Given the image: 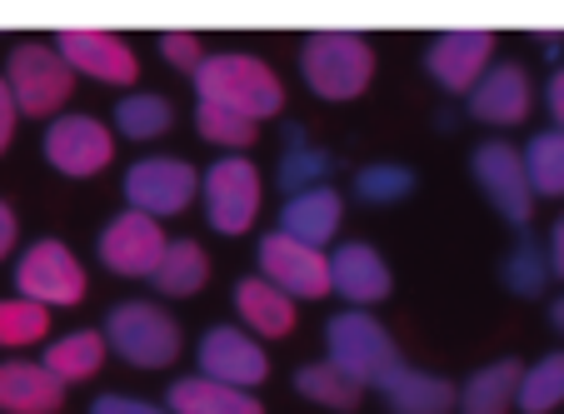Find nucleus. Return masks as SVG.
Returning a JSON list of instances; mask_svg holds the SVG:
<instances>
[{"mask_svg": "<svg viewBox=\"0 0 564 414\" xmlns=\"http://www.w3.org/2000/svg\"><path fill=\"white\" fill-rule=\"evenodd\" d=\"M355 190L370 205H390L415 190V171H410V165H394V160H380V165H365V171L355 175Z\"/></svg>", "mask_w": 564, "mask_h": 414, "instance_id": "obj_33", "label": "nucleus"}, {"mask_svg": "<svg viewBox=\"0 0 564 414\" xmlns=\"http://www.w3.org/2000/svg\"><path fill=\"white\" fill-rule=\"evenodd\" d=\"M330 171H335V160L325 155V150H310L300 135H290V155L280 160V190L285 195L315 190V185H325Z\"/></svg>", "mask_w": 564, "mask_h": 414, "instance_id": "obj_32", "label": "nucleus"}, {"mask_svg": "<svg viewBox=\"0 0 564 414\" xmlns=\"http://www.w3.org/2000/svg\"><path fill=\"white\" fill-rule=\"evenodd\" d=\"M520 414H550L564 404V350L544 355V360H534L530 370H524L520 380Z\"/></svg>", "mask_w": 564, "mask_h": 414, "instance_id": "obj_27", "label": "nucleus"}, {"mask_svg": "<svg viewBox=\"0 0 564 414\" xmlns=\"http://www.w3.org/2000/svg\"><path fill=\"white\" fill-rule=\"evenodd\" d=\"M65 404V384L45 364L6 360L0 364V410L6 414H55Z\"/></svg>", "mask_w": 564, "mask_h": 414, "instance_id": "obj_18", "label": "nucleus"}, {"mask_svg": "<svg viewBox=\"0 0 564 414\" xmlns=\"http://www.w3.org/2000/svg\"><path fill=\"white\" fill-rule=\"evenodd\" d=\"M51 329V309L35 305V299H0V345L6 350H21V345H35L45 340Z\"/></svg>", "mask_w": 564, "mask_h": 414, "instance_id": "obj_31", "label": "nucleus"}, {"mask_svg": "<svg viewBox=\"0 0 564 414\" xmlns=\"http://www.w3.org/2000/svg\"><path fill=\"white\" fill-rule=\"evenodd\" d=\"M256 260H260V275H265L270 285L285 290L290 299H319L335 290L330 285V255L315 250V244L290 240L285 230H270L265 240H260Z\"/></svg>", "mask_w": 564, "mask_h": 414, "instance_id": "obj_8", "label": "nucleus"}, {"mask_svg": "<svg viewBox=\"0 0 564 414\" xmlns=\"http://www.w3.org/2000/svg\"><path fill=\"white\" fill-rule=\"evenodd\" d=\"M205 190V220L220 235H246L260 215V171L240 155L215 160L200 181Z\"/></svg>", "mask_w": 564, "mask_h": 414, "instance_id": "obj_7", "label": "nucleus"}, {"mask_svg": "<svg viewBox=\"0 0 564 414\" xmlns=\"http://www.w3.org/2000/svg\"><path fill=\"white\" fill-rule=\"evenodd\" d=\"M195 130H200V140L225 145V150H246V145H256V135H260L256 120H246L240 110L210 106V100H195Z\"/></svg>", "mask_w": 564, "mask_h": 414, "instance_id": "obj_30", "label": "nucleus"}, {"mask_svg": "<svg viewBox=\"0 0 564 414\" xmlns=\"http://www.w3.org/2000/svg\"><path fill=\"white\" fill-rule=\"evenodd\" d=\"M96 250H100V260H106V270H116V275L150 280L160 270V260H165V250H171V240H165L155 215L120 210L116 220L100 230Z\"/></svg>", "mask_w": 564, "mask_h": 414, "instance_id": "obj_10", "label": "nucleus"}, {"mask_svg": "<svg viewBox=\"0 0 564 414\" xmlns=\"http://www.w3.org/2000/svg\"><path fill=\"white\" fill-rule=\"evenodd\" d=\"M330 285H335V295H345L355 309L380 305V299L390 295V265L380 260L375 244L350 240L330 255Z\"/></svg>", "mask_w": 564, "mask_h": 414, "instance_id": "obj_17", "label": "nucleus"}, {"mask_svg": "<svg viewBox=\"0 0 564 414\" xmlns=\"http://www.w3.org/2000/svg\"><path fill=\"white\" fill-rule=\"evenodd\" d=\"M235 309H240V319H246L256 335H265V340H285L290 329H295V299L280 285H270L265 275H250L235 285Z\"/></svg>", "mask_w": 564, "mask_h": 414, "instance_id": "obj_21", "label": "nucleus"}, {"mask_svg": "<svg viewBox=\"0 0 564 414\" xmlns=\"http://www.w3.org/2000/svg\"><path fill=\"white\" fill-rule=\"evenodd\" d=\"M195 100L210 106L240 110L246 120H270L285 110V86L260 55H240V51H220L195 70Z\"/></svg>", "mask_w": 564, "mask_h": 414, "instance_id": "obj_1", "label": "nucleus"}, {"mask_svg": "<svg viewBox=\"0 0 564 414\" xmlns=\"http://www.w3.org/2000/svg\"><path fill=\"white\" fill-rule=\"evenodd\" d=\"M160 55L175 65V70H200L210 55H205V45H200V35H191V31H165L160 35Z\"/></svg>", "mask_w": 564, "mask_h": 414, "instance_id": "obj_35", "label": "nucleus"}, {"mask_svg": "<svg viewBox=\"0 0 564 414\" xmlns=\"http://www.w3.org/2000/svg\"><path fill=\"white\" fill-rule=\"evenodd\" d=\"M380 394H384V410L390 414H455L459 410L455 384L440 380V374L410 370V364H400V370L380 384Z\"/></svg>", "mask_w": 564, "mask_h": 414, "instance_id": "obj_20", "label": "nucleus"}, {"mask_svg": "<svg viewBox=\"0 0 564 414\" xmlns=\"http://www.w3.org/2000/svg\"><path fill=\"white\" fill-rule=\"evenodd\" d=\"M524 171H530V190L544 200L564 195V130H540L524 145Z\"/></svg>", "mask_w": 564, "mask_h": 414, "instance_id": "obj_26", "label": "nucleus"}, {"mask_svg": "<svg viewBox=\"0 0 564 414\" xmlns=\"http://www.w3.org/2000/svg\"><path fill=\"white\" fill-rule=\"evenodd\" d=\"M469 171H475L479 190L495 200V210L510 225H530L534 215V190H530V171H524V155L510 140H485V145L469 155Z\"/></svg>", "mask_w": 564, "mask_h": 414, "instance_id": "obj_11", "label": "nucleus"}, {"mask_svg": "<svg viewBox=\"0 0 564 414\" xmlns=\"http://www.w3.org/2000/svg\"><path fill=\"white\" fill-rule=\"evenodd\" d=\"M300 75L319 100H355L375 80V51L355 31H315L300 45Z\"/></svg>", "mask_w": 564, "mask_h": 414, "instance_id": "obj_2", "label": "nucleus"}, {"mask_svg": "<svg viewBox=\"0 0 564 414\" xmlns=\"http://www.w3.org/2000/svg\"><path fill=\"white\" fill-rule=\"evenodd\" d=\"M544 280H550V255H544L540 244L520 240V250L505 260V285H510V295L534 299L544 290Z\"/></svg>", "mask_w": 564, "mask_h": 414, "instance_id": "obj_34", "label": "nucleus"}, {"mask_svg": "<svg viewBox=\"0 0 564 414\" xmlns=\"http://www.w3.org/2000/svg\"><path fill=\"white\" fill-rule=\"evenodd\" d=\"M544 100H550L554 130H564V70H554V75H550V86H544Z\"/></svg>", "mask_w": 564, "mask_h": 414, "instance_id": "obj_38", "label": "nucleus"}, {"mask_svg": "<svg viewBox=\"0 0 564 414\" xmlns=\"http://www.w3.org/2000/svg\"><path fill=\"white\" fill-rule=\"evenodd\" d=\"M11 244H15V210L0 200V260L11 255Z\"/></svg>", "mask_w": 564, "mask_h": 414, "instance_id": "obj_40", "label": "nucleus"}, {"mask_svg": "<svg viewBox=\"0 0 564 414\" xmlns=\"http://www.w3.org/2000/svg\"><path fill=\"white\" fill-rule=\"evenodd\" d=\"M205 280H210V260H205V250L195 240H171V250H165V260H160V270L150 275V285L160 290V295H195V290H205Z\"/></svg>", "mask_w": 564, "mask_h": 414, "instance_id": "obj_25", "label": "nucleus"}, {"mask_svg": "<svg viewBox=\"0 0 564 414\" xmlns=\"http://www.w3.org/2000/svg\"><path fill=\"white\" fill-rule=\"evenodd\" d=\"M15 120H21V106H15V96H11V80L0 75V150L11 145V135H15Z\"/></svg>", "mask_w": 564, "mask_h": 414, "instance_id": "obj_37", "label": "nucleus"}, {"mask_svg": "<svg viewBox=\"0 0 564 414\" xmlns=\"http://www.w3.org/2000/svg\"><path fill=\"white\" fill-rule=\"evenodd\" d=\"M171 120H175L171 100L150 96V90H135V96H126L116 106V130L126 140H155V135H165V130H171Z\"/></svg>", "mask_w": 564, "mask_h": 414, "instance_id": "obj_29", "label": "nucleus"}, {"mask_svg": "<svg viewBox=\"0 0 564 414\" xmlns=\"http://www.w3.org/2000/svg\"><path fill=\"white\" fill-rule=\"evenodd\" d=\"M116 155V130L100 126L96 116H61L45 126V160L70 181L100 175Z\"/></svg>", "mask_w": 564, "mask_h": 414, "instance_id": "obj_12", "label": "nucleus"}, {"mask_svg": "<svg viewBox=\"0 0 564 414\" xmlns=\"http://www.w3.org/2000/svg\"><path fill=\"white\" fill-rule=\"evenodd\" d=\"M325 350H330V364H340L355 384H375L380 390L394 370H400V350H394L390 329L380 319H370L365 309H345L325 325Z\"/></svg>", "mask_w": 564, "mask_h": 414, "instance_id": "obj_3", "label": "nucleus"}, {"mask_svg": "<svg viewBox=\"0 0 564 414\" xmlns=\"http://www.w3.org/2000/svg\"><path fill=\"white\" fill-rule=\"evenodd\" d=\"M340 220H345V200H340V190H330V185H315V190L290 195L285 210H280V230L300 244H315V250L325 240H335Z\"/></svg>", "mask_w": 564, "mask_h": 414, "instance_id": "obj_19", "label": "nucleus"}, {"mask_svg": "<svg viewBox=\"0 0 564 414\" xmlns=\"http://www.w3.org/2000/svg\"><path fill=\"white\" fill-rule=\"evenodd\" d=\"M106 329H75V335H65V340H55L51 350H45V370L55 374L61 384H75V380H90V374L106 364Z\"/></svg>", "mask_w": 564, "mask_h": 414, "instance_id": "obj_24", "label": "nucleus"}, {"mask_svg": "<svg viewBox=\"0 0 564 414\" xmlns=\"http://www.w3.org/2000/svg\"><path fill=\"white\" fill-rule=\"evenodd\" d=\"M6 80H11V96L21 106V116H51L75 90V70L61 61L55 45H41V41L15 45L11 65H6Z\"/></svg>", "mask_w": 564, "mask_h": 414, "instance_id": "obj_5", "label": "nucleus"}, {"mask_svg": "<svg viewBox=\"0 0 564 414\" xmlns=\"http://www.w3.org/2000/svg\"><path fill=\"white\" fill-rule=\"evenodd\" d=\"M55 51L75 75H90L100 86H135L140 61L116 31H61Z\"/></svg>", "mask_w": 564, "mask_h": 414, "instance_id": "obj_13", "label": "nucleus"}, {"mask_svg": "<svg viewBox=\"0 0 564 414\" xmlns=\"http://www.w3.org/2000/svg\"><path fill=\"white\" fill-rule=\"evenodd\" d=\"M106 345L135 370H165L181 355V325L150 299H126L106 315Z\"/></svg>", "mask_w": 564, "mask_h": 414, "instance_id": "obj_4", "label": "nucleus"}, {"mask_svg": "<svg viewBox=\"0 0 564 414\" xmlns=\"http://www.w3.org/2000/svg\"><path fill=\"white\" fill-rule=\"evenodd\" d=\"M550 325H554V329H564V295L550 305Z\"/></svg>", "mask_w": 564, "mask_h": 414, "instance_id": "obj_41", "label": "nucleus"}, {"mask_svg": "<svg viewBox=\"0 0 564 414\" xmlns=\"http://www.w3.org/2000/svg\"><path fill=\"white\" fill-rule=\"evenodd\" d=\"M165 410H171V414H265V404H260L250 390H235V384L191 374V380H175L171 384Z\"/></svg>", "mask_w": 564, "mask_h": 414, "instance_id": "obj_22", "label": "nucleus"}, {"mask_svg": "<svg viewBox=\"0 0 564 414\" xmlns=\"http://www.w3.org/2000/svg\"><path fill=\"white\" fill-rule=\"evenodd\" d=\"M200 181H205V175L195 171L191 160H181V155H145V160H135V165L126 171V200H130V210L165 220V215H181L185 205L195 200Z\"/></svg>", "mask_w": 564, "mask_h": 414, "instance_id": "obj_6", "label": "nucleus"}, {"mask_svg": "<svg viewBox=\"0 0 564 414\" xmlns=\"http://www.w3.org/2000/svg\"><path fill=\"white\" fill-rule=\"evenodd\" d=\"M550 270L564 280V215L554 220V230H550Z\"/></svg>", "mask_w": 564, "mask_h": 414, "instance_id": "obj_39", "label": "nucleus"}, {"mask_svg": "<svg viewBox=\"0 0 564 414\" xmlns=\"http://www.w3.org/2000/svg\"><path fill=\"white\" fill-rule=\"evenodd\" d=\"M295 390L305 394V400L325 404V410H355V404H360V384H355L350 374H345L340 364H330V360L305 364V370L295 374Z\"/></svg>", "mask_w": 564, "mask_h": 414, "instance_id": "obj_28", "label": "nucleus"}, {"mask_svg": "<svg viewBox=\"0 0 564 414\" xmlns=\"http://www.w3.org/2000/svg\"><path fill=\"white\" fill-rule=\"evenodd\" d=\"M90 414H171V410H160V404H150V400H135V394H100V400L90 404Z\"/></svg>", "mask_w": 564, "mask_h": 414, "instance_id": "obj_36", "label": "nucleus"}, {"mask_svg": "<svg viewBox=\"0 0 564 414\" xmlns=\"http://www.w3.org/2000/svg\"><path fill=\"white\" fill-rule=\"evenodd\" d=\"M15 290H21V299H35L45 309L80 305L86 299V270L61 240H35L15 265Z\"/></svg>", "mask_w": 564, "mask_h": 414, "instance_id": "obj_9", "label": "nucleus"}, {"mask_svg": "<svg viewBox=\"0 0 564 414\" xmlns=\"http://www.w3.org/2000/svg\"><path fill=\"white\" fill-rule=\"evenodd\" d=\"M469 116L485 120V126H520L530 116V75L524 65L500 61L485 70L475 90H469Z\"/></svg>", "mask_w": 564, "mask_h": 414, "instance_id": "obj_16", "label": "nucleus"}, {"mask_svg": "<svg viewBox=\"0 0 564 414\" xmlns=\"http://www.w3.org/2000/svg\"><path fill=\"white\" fill-rule=\"evenodd\" d=\"M490 55H495V31H445L430 41L425 70L449 96H469L490 70Z\"/></svg>", "mask_w": 564, "mask_h": 414, "instance_id": "obj_14", "label": "nucleus"}, {"mask_svg": "<svg viewBox=\"0 0 564 414\" xmlns=\"http://www.w3.org/2000/svg\"><path fill=\"white\" fill-rule=\"evenodd\" d=\"M195 360H200V374H205V380L235 384V390H256V384L270 374L265 350L250 340L246 329H235V325L205 329V335H200V350H195Z\"/></svg>", "mask_w": 564, "mask_h": 414, "instance_id": "obj_15", "label": "nucleus"}, {"mask_svg": "<svg viewBox=\"0 0 564 414\" xmlns=\"http://www.w3.org/2000/svg\"><path fill=\"white\" fill-rule=\"evenodd\" d=\"M520 360H495L485 370H475L459 390V414H510L520 400Z\"/></svg>", "mask_w": 564, "mask_h": 414, "instance_id": "obj_23", "label": "nucleus"}]
</instances>
